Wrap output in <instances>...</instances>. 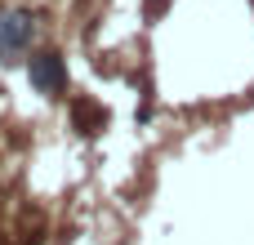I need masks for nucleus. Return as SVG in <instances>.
I'll list each match as a JSON object with an SVG mask.
<instances>
[{
	"mask_svg": "<svg viewBox=\"0 0 254 245\" xmlns=\"http://www.w3.org/2000/svg\"><path fill=\"white\" fill-rule=\"evenodd\" d=\"M27 76H31V85H36L40 94H63V89H67V67H63L58 54H31Z\"/></svg>",
	"mask_w": 254,
	"mask_h": 245,
	"instance_id": "obj_1",
	"label": "nucleus"
},
{
	"mask_svg": "<svg viewBox=\"0 0 254 245\" xmlns=\"http://www.w3.org/2000/svg\"><path fill=\"white\" fill-rule=\"evenodd\" d=\"M27 40H31V18L27 13L0 18V54H18V49H27Z\"/></svg>",
	"mask_w": 254,
	"mask_h": 245,
	"instance_id": "obj_2",
	"label": "nucleus"
}]
</instances>
